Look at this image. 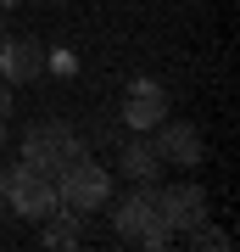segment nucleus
Wrapping results in <instances>:
<instances>
[{
    "label": "nucleus",
    "mask_w": 240,
    "mask_h": 252,
    "mask_svg": "<svg viewBox=\"0 0 240 252\" xmlns=\"http://www.w3.org/2000/svg\"><path fill=\"white\" fill-rule=\"evenodd\" d=\"M84 152H89V140H84L73 124H56V118H51V124H34V129L23 135V162L39 168V174H51V180L67 168L73 157H84Z\"/></svg>",
    "instance_id": "1"
},
{
    "label": "nucleus",
    "mask_w": 240,
    "mask_h": 252,
    "mask_svg": "<svg viewBox=\"0 0 240 252\" xmlns=\"http://www.w3.org/2000/svg\"><path fill=\"white\" fill-rule=\"evenodd\" d=\"M107 196H112V174L89 152L73 157L67 168L56 174V202H62L67 213H95V207H107Z\"/></svg>",
    "instance_id": "2"
},
{
    "label": "nucleus",
    "mask_w": 240,
    "mask_h": 252,
    "mask_svg": "<svg viewBox=\"0 0 240 252\" xmlns=\"http://www.w3.org/2000/svg\"><path fill=\"white\" fill-rule=\"evenodd\" d=\"M0 196H6V207H11V213H23L28 224H39V219H51L56 207H62V202H56V180H51V174H39V168H28V162L0 174Z\"/></svg>",
    "instance_id": "3"
},
{
    "label": "nucleus",
    "mask_w": 240,
    "mask_h": 252,
    "mask_svg": "<svg viewBox=\"0 0 240 252\" xmlns=\"http://www.w3.org/2000/svg\"><path fill=\"white\" fill-rule=\"evenodd\" d=\"M168 118V90H162V79H129L123 90V124L134 135H151V129Z\"/></svg>",
    "instance_id": "4"
},
{
    "label": "nucleus",
    "mask_w": 240,
    "mask_h": 252,
    "mask_svg": "<svg viewBox=\"0 0 240 252\" xmlns=\"http://www.w3.org/2000/svg\"><path fill=\"white\" fill-rule=\"evenodd\" d=\"M157 213H162V224L168 230H190V224H201L207 219V190L201 185H162L157 190Z\"/></svg>",
    "instance_id": "5"
},
{
    "label": "nucleus",
    "mask_w": 240,
    "mask_h": 252,
    "mask_svg": "<svg viewBox=\"0 0 240 252\" xmlns=\"http://www.w3.org/2000/svg\"><path fill=\"white\" fill-rule=\"evenodd\" d=\"M112 224H117V241H140V235L157 224V190H151V180H140V190H129V196L117 202Z\"/></svg>",
    "instance_id": "6"
},
{
    "label": "nucleus",
    "mask_w": 240,
    "mask_h": 252,
    "mask_svg": "<svg viewBox=\"0 0 240 252\" xmlns=\"http://www.w3.org/2000/svg\"><path fill=\"white\" fill-rule=\"evenodd\" d=\"M151 146H157L162 162H173V168H196V162H201V135H196V124H168V118H162Z\"/></svg>",
    "instance_id": "7"
},
{
    "label": "nucleus",
    "mask_w": 240,
    "mask_h": 252,
    "mask_svg": "<svg viewBox=\"0 0 240 252\" xmlns=\"http://www.w3.org/2000/svg\"><path fill=\"white\" fill-rule=\"evenodd\" d=\"M45 73V51H39V39H0V79L6 84H28V79H39Z\"/></svg>",
    "instance_id": "8"
},
{
    "label": "nucleus",
    "mask_w": 240,
    "mask_h": 252,
    "mask_svg": "<svg viewBox=\"0 0 240 252\" xmlns=\"http://www.w3.org/2000/svg\"><path fill=\"white\" fill-rule=\"evenodd\" d=\"M157 146L145 140V135H134L123 152H117V174H129V180H157Z\"/></svg>",
    "instance_id": "9"
},
{
    "label": "nucleus",
    "mask_w": 240,
    "mask_h": 252,
    "mask_svg": "<svg viewBox=\"0 0 240 252\" xmlns=\"http://www.w3.org/2000/svg\"><path fill=\"white\" fill-rule=\"evenodd\" d=\"M39 224H45V230H39L45 247H79V235H84V230H79V213H67V207H56V213L39 219Z\"/></svg>",
    "instance_id": "10"
},
{
    "label": "nucleus",
    "mask_w": 240,
    "mask_h": 252,
    "mask_svg": "<svg viewBox=\"0 0 240 252\" xmlns=\"http://www.w3.org/2000/svg\"><path fill=\"white\" fill-rule=\"evenodd\" d=\"M190 247H196V252H229V235L201 219V224H190Z\"/></svg>",
    "instance_id": "11"
},
{
    "label": "nucleus",
    "mask_w": 240,
    "mask_h": 252,
    "mask_svg": "<svg viewBox=\"0 0 240 252\" xmlns=\"http://www.w3.org/2000/svg\"><path fill=\"white\" fill-rule=\"evenodd\" d=\"M134 247H151V252H162V247H173V230L162 224V213H157V224L145 230V235H140V241H134Z\"/></svg>",
    "instance_id": "12"
},
{
    "label": "nucleus",
    "mask_w": 240,
    "mask_h": 252,
    "mask_svg": "<svg viewBox=\"0 0 240 252\" xmlns=\"http://www.w3.org/2000/svg\"><path fill=\"white\" fill-rule=\"evenodd\" d=\"M45 67H51V73H79V56H73V51H51Z\"/></svg>",
    "instance_id": "13"
},
{
    "label": "nucleus",
    "mask_w": 240,
    "mask_h": 252,
    "mask_svg": "<svg viewBox=\"0 0 240 252\" xmlns=\"http://www.w3.org/2000/svg\"><path fill=\"white\" fill-rule=\"evenodd\" d=\"M0 118H11V84L0 79Z\"/></svg>",
    "instance_id": "14"
},
{
    "label": "nucleus",
    "mask_w": 240,
    "mask_h": 252,
    "mask_svg": "<svg viewBox=\"0 0 240 252\" xmlns=\"http://www.w3.org/2000/svg\"><path fill=\"white\" fill-rule=\"evenodd\" d=\"M0 146H6V118H0Z\"/></svg>",
    "instance_id": "15"
},
{
    "label": "nucleus",
    "mask_w": 240,
    "mask_h": 252,
    "mask_svg": "<svg viewBox=\"0 0 240 252\" xmlns=\"http://www.w3.org/2000/svg\"><path fill=\"white\" fill-rule=\"evenodd\" d=\"M0 39H6V11H0Z\"/></svg>",
    "instance_id": "16"
},
{
    "label": "nucleus",
    "mask_w": 240,
    "mask_h": 252,
    "mask_svg": "<svg viewBox=\"0 0 240 252\" xmlns=\"http://www.w3.org/2000/svg\"><path fill=\"white\" fill-rule=\"evenodd\" d=\"M6 6H17V0H0V11H6Z\"/></svg>",
    "instance_id": "17"
},
{
    "label": "nucleus",
    "mask_w": 240,
    "mask_h": 252,
    "mask_svg": "<svg viewBox=\"0 0 240 252\" xmlns=\"http://www.w3.org/2000/svg\"><path fill=\"white\" fill-rule=\"evenodd\" d=\"M0 219H6V196H0Z\"/></svg>",
    "instance_id": "18"
}]
</instances>
